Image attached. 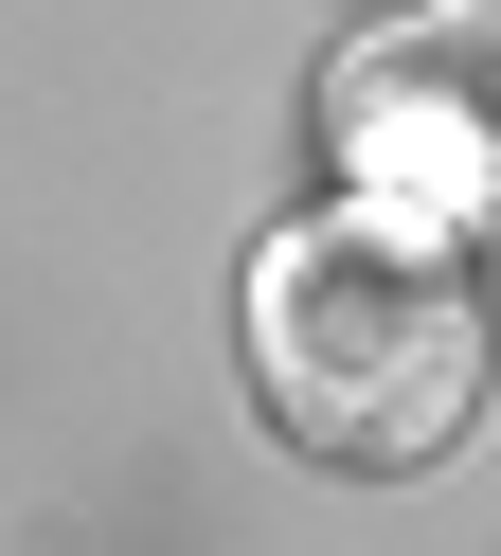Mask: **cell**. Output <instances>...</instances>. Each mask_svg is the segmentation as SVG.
I'll return each mask as SVG.
<instances>
[{
	"instance_id": "obj_2",
	"label": "cell",
	"mask_w": 501,
	"mask_h": 556,
	"mask_svg": "<svg viewBox=\"0 0 501 556\" xmlns=\"http://www.w3.org/2000/svg\"><path fill=\"white\" fill-rule=\"evenodd\" d=\"M322 126L376 198H448L484 216L501 198V0H448V18H376V37L322 73Z\"/></svg>"
},
{
	"instance_id": "obj_1",
	"label": "cell",
	"mask_w": 501,
	"mask_h": 556,
	"mask_svg": "<svg viewBox=\"0 0 501 556\" xmlns=\"http://www.w3.org/2000/svg\"><path fill=\"white\" fill-rule=\"evenodd\" d=\"M484 288L429 252L412 216H305L251 252V395L305 467H448L484 413Z\"/></svg>"
}]
</instances>
